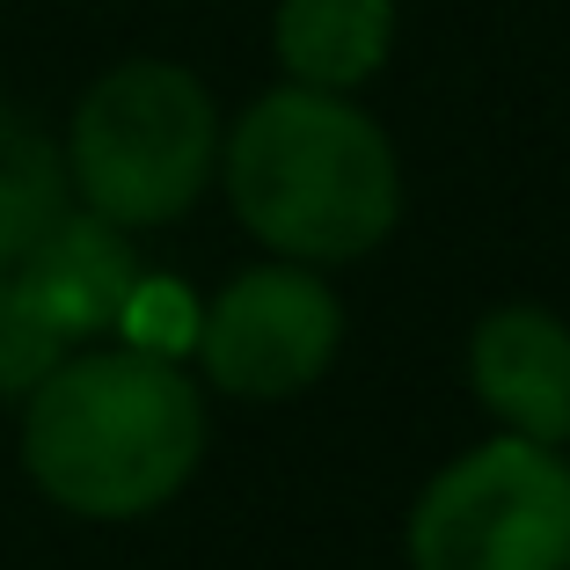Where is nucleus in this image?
Masks as SVG:
<instances>
[{
    "label": "nucleus",
    "instance_id": "10",
    "mask_svg": "<svg viewBox=\"0 0 570 570\" xmlns=\"http://www.w3.org/2000/svg\"><path fill=\"white\" fill-rule=\"evenodd\" d=\"M67 352H73V344L51 330L30 301H22L16 271L0 264V395H30V387L45 381Z\"/></svg>",
    "mask_w": 570,
    "mask_h": 570
},
{
    "label": "nucleus",
    "instance_id": "2",
    "mask_svg": "<svg viewBox=\"0 0 570 570\" xmlns=\"http://www.w3.org/2000/svg\"><path fill=\"white\" fill-rule=\"evenodd\" d=\"M235 219L285 264H358L403 219V161L381 118L336 88L285 81L219 139Z\"/></svg>",
    "mask_w": 570,
    "mask_h": 570
},
{
    "label": "nucleus",
    "instance_id": "4",
    "mask_svg": "<svg viewBox=\"0 0 570 570\" xmlns=\"http://www.w3.org/2000/svg\"><path fill=\"white\" fill-rule=\"evenodd\" d=\"M410 570H570V461L541 439L453 453L410 504Z\"/></svg>",
    "mask_w": 570,
    "mask_h": 570
},
{
    "label": "nucleus",
    "instance_id": "6",
    "mask_svg": "<svg viewBox=\"0 0 570 570\" xmlns=\"http://www.w3.org/2000/svg\"><path fill=\"white\" fill-rule=\"evenodd\" d=\"M469 387L504 432L570 446V322L534 301L490 307L469 336Z\"/></svg>",
    "mask_w": 570,
    "mask_h": 570
},
{
    "label": "nucleus",
    "instance_id": "5",
    "mask_svg": "<svg viewBox=\"0 0 570 570\" xmlns=\"http://www.w3.org/2000/svg\"><path fill=\"white\" fill-rule=\"evenodd\" d=\"M344 344V301L322 285L315 264H249L213 293L198 315L205 381L242 403H285L307 395L336 366Z\"/></svg>",
    "mask_w": 570,
    "mask_h": 570
},
{
    "label": "nucleus",
    "instance_id": "3",
    "mask_svg": "<svg viewBox=\"0 0 570 570\" xmlns=\"http://www.w3.org/2000/svg\"><path fill=\"white\" fill-rule=\"evenodd\" d=\"M67 184L110 227H168L219 176V110L176 59H125L73 110Z\"/></svg>",
    "mask_w": 570,
    "mask_h": 570
},
{
    "label": "nucleus",
    "instance_id": "1",
    "mask_svg": "<svg viewBox=\"0 0 570 570\" xmlns=\"http://www.w3.org/2000/svg\"><path fill=\"white\" fill-rule=\"evenodd\" d=\"M22 403V469L73 520H147L205 461L198 381L147 344L59 358Z\"/></svg>",
    "mask_w": 570,
    "mask_h": 570
},
{
    "label": "nucleus",
    "instance_id": "7",
    "mask_svg": "<svg viewBox=\"0 0 570 570\" xmlns=\"http://www.w3.org/2000/svg\"><path fill=\"white\" fill-rule=\"evenodd\" d=\"M8 271H16L22 301L67 336V344L118 330L125 307H132V293H139V256H132V242H125V227L96 219L88 205L81 213L67 205Z\"/></svg>",
    "mask_w": 570,
    "mask_h": 570
},
{
    "label": "nucleus",
    "instance_id": "8",
    "mask_svg": "<svg viewBox=\"0 0 570 570\" xmlns=\"http://www.w3.org/2000/svg\"><path fill=\"white\" fill-rule=\"evenodd\" d=\"M271 51H278L285 81L352 96L395 51V0H278Z\"/></svg>",
    "mask_w": 570,
    "mask_h": 570
},
{
    "label": "nucleus",
    "instance_id": "9",
    "mask_svg": "<svg viewBox=\"0 0 570 570\" xmlns=\"http://www.w3.org/2000/svg\"><path fill=\"white\" fill-rule=\"evenodd\" d=\"M67 198L73 184H67L59 139L0 102V264H16L51 219L67 213Z\"/></svg>",
    "mask_w": 570,
    "mask_h": 570
}]
</instances>
